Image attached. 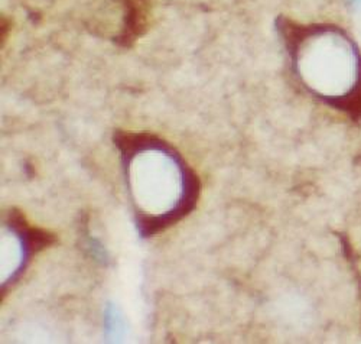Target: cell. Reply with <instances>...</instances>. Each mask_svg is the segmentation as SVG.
I'll use <instances>...</instances> for the list:
<instances>
[{
  "label": "cell",
  "mask_w": 361,
  "mask_h": 344,
  "mask_svg": "<svg viewBox=\"0 0 361 344\" xmlns=\"http://www.w3.org/2000/svg\"><path fill=\"white\" fill-rule=\"evenodd\" d=\"M135 222L142 237L173 226L197 204L200 182L194 171L165 141L149 134L117 132Z\"/></svg>",
  "instance_id": "cell-1"
},
{
  "label": "cell",
  "mask_w": 361,
  "mask_h": 344,
  "mask_svg": "<svg viewBox=\"0 0 361 344\" xmlns=\"http://www.w3.org/2000/svg\"><path fill=\"white\" fill-rule=\"evenodd\" d=\"M354 2H361V0H354Z\"/></svg>",
  "instance_id": "cell-4"
},
{
  "label": "cell",
  "mask_w": 361,
  "mask_h": 344,
  "mask_svg": "<svg viewBox=\"0 0 361 344\" xmlns=\"http://www.w3.org/2000/svg\"><path fill=\"white\" fill-rule=\"evenodd\" d=\"M106 330L107 336L110 338H117L122 336V317L118 316V312L114 307L107 308V314H106Z\"/></svg>",
  "instance_id": "cell-3"
},
{
  "label": "cell",
  "mask_w": 361,
  "mask_h": 344,
  "mask_svg": "<svg viewBox=\"0 0 361 344\" xmlns=\"http://www.w3.org/2000/svg\"><path fill=\"white\" fill-rule=\"evenodd\" d=\"M51 243L49 235L27 226L25 218L15 211L8 214L2 236V287H9L25 271L27 261L39 249Z\"/></svg>",
  "instance_id": "cell-2"
}]
</instances>
